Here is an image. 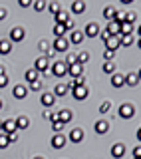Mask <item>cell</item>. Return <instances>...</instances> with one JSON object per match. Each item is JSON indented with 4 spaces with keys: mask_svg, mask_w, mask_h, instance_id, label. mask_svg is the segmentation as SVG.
Here are the masks:
<instances>
[{
    "mask_svg": "<svg viewBox=\"0 0 141 159\" xmlns=\"http://www.w3.org/2000/svg\"><path fill=\"white\" fill-rule=\"evenodd\" d=\"M50 74H54L56 78H64L68 74V66L64 62H54L52 68H50Z\"/></svg>",
    "mask_w": 141,
    "mask_h": 159,
    "instance_id": "cell-1",
    "label": "cell"
},
{
    "mask_svg": "<svg viewBox=\"0 0 141 159\" xmlns=\"http://www.w3.org/2000/svg\"><path fill=\"white\" fill-rule=\"evenodd\" d=\"M34 70H36V72H42L44 76H48L50 74V62H48V58H38L36 60V64H34Z\"/></svg>",
    "mask_w": 141,
    "mask_h": 159,
    "instance_id": "cell-2",
    "label": "cell"
},
{
    "mask_svg": "<svg viewBox=\"0 0 141 159\" xmlns=\"http://www.w3.org/2000/svg\"><path fill=\"white\" fill-rule=\"evenodd\" d=\"M68 48H70V42H68L66 38H56V40H54V44H52L54 52H68Z\"/></svg>",
    "mask_w": 141,
    "mask_h": 159,
    "instance_id": "cell-3",
    "label": "cell"
},
{
    "mask_svg": "<svg viewBox=\"0 0 141 159\" xmlns=\"http://www.w3.org/2000/svg\"><path fill=\"white\" fill-rule=\"evenodd\" d=\"M135 116V107L131 106V103H123L121 107H119V117L123 119H131Z\"/></svg>",
    "mask_w": 141,
    "mask_h": 159,
    "instance_id": "cell-4",
    "label": "cell"
},
{
    "mask_svg": "<svg viewBox=\"0 0 141 159\" xmlns=\"http://www.w3.org/2000/svg\"><path fill=\"white\" fill-rule=\"evenodd\" d=\"M88 88H85V84H84V86H75L74 89H72V96L75 98V99H80V102H82V99H85V98H88Z\"/></svg>",
    "mask_w": 141,
    "mask_h": 159,
    "instance_id": "cell-5",
    "label": "cell"
},
{
    "mask_svg": "<svg viewBox=\"0 0 141 159\" xmlns=\"http://www.w3.org/2000/svg\"><path fill=\"white\" fill-rule=\"evenodd\" d=\"M24 36H26V32H24V28H20V26L10 30V40H12V42H22Z\"/></svg>",
    "mask_w": 141,
    "mask_h": 159,
    "instance_id": "cell-6",
    "label": "cell"
},
{
    "mask_svg": "<svg viewBox=\"0 0 141 159\" xmlns=\"http://www.w3.org/2000/svg\"><path fill=\"white\" fill-rule=\"evenodd\" d=\"M68 74L72 78H82L84 76V66L75 62V64H72V66H68Z\"/></svg>",
    "mask_w": 141,
    "mask_h": 159,
    "instance_id": "cell-7",
    "label": "cell"
},
{
    "mask_svg": "<svg viewBox=\"0 0 141 159\" xmlns=\"http://www.w3.org/2000/svg\"><path fill=\"white\" fill-rule=\"evenodd\" d=\"M99 34V26L95 22H89L88 26H85V30H84V36H88V38H95Z\"/></svg>",
    "mask_w": 141,
    "mask_h": 159,
    "instance_id": "cell-8",
    "label": "cell"
},
{
    "mask_svg": "<svg viewBox=\"0 0 141 159\" xmlns=\"http://www.w3.org/2000/svg\"><path fill=\"white\" fill-rule=\"evenodd\" d=\"M40 102H42L44 107H52L54 103H56V96H54V93H50V92H46V93H42Z\"/></svg>",
    "mask_w": 141,
    "mask_h": 159,
    "instance_id": "cell-9",
    "label": "cell"
},
{
    "mask_svg": "<svg viewBox=\"0 0 141 159\" xmlns=\"http://www.w3.org/2000/svg\"><path fill=\"white\" fill-rule=\"evenodd\" d=\"M64 145H66V135H64V133H56V135L52 137V147L54 149H62Z\"/></svg>",
    "mask_w": 141,
    "mask_h": 159,
    "instance_id": "cell-10",
    "label": "cell"
},
{
    "mask_svg": "<svg viewBox=\"0 0 141 159\" xmlns=\"http://www.w3.org/2000/svg\"><path fill=\"white\" fill-rule=\"evenodd\" d=\"M58 116V121H62L64 125H66L68 121H72V117H74V113H72V109H62V111H58L56 113Z\"/></svg>",
    "mask_w": 141,
    "mask_h": 159,
    "instance_id": "cell-11",
    "label": "cell"
},
{
    "mask_svg": "<svg viewBox=\"0 0 141 159\" xmlns=\"http://www.w3.org/2000/svg\"><path fill=\"white\" fill-rule=\"evenodd\" d=\"M70 141L72 143H80V141H84V129H80V127H75L70 131Z\"/></svg>",
    "mask_w": 141,
    "mask_h": 159,
    "instance_id": "cell-12",
    "label": "cell"
},
{
    "mask_svg": "<svg viewBox=\"0 0 141 159\" xmlns=\"http://www.w3.org/2000/svg\"><path fill=\"white\" fill-rule=\"evenodd\" d=\"M12 93H14V98L24 99V98H26V93H28V88H26V86H22V84H18V86H14Z\"/></svg>",
    "mask_w": 141,
    "mask_h": 159,
    "instance_id": "cell-13",
    "label": "cell"
},
{
    "mask_svg": "<svg viewBox=\"0 0 141 159\" xmlns=\"http://www.w3.org/2000/svg\"><path fill=\"white\" fill-rule=\"evenodd\" d=\"M119 48V36H109L107 40H105V50H117Z\"/></svg>",
    "mask_w": 141,
    "mask_h": 159,
    "instance_id": "cell-14",
    "label": "cell"
},
{
    "mask_svg": "<svg viewBox=\"0 0 141 159\" xmlns=\"http://www.w3.org/2000/svg\"><path fill=\"white\" fill-rule=\"evenodd\" d=\"M123 155H125V145H123V143H115V145L111 147V157L119 159V157H123Z\"/></svg>",
    "mask_w": 141,
    "mask_h": 159,
    "instance_id": "cell-15",
    "label": "cell"
},
{
    "mask_svg": "<svg viewBox=\"0 0 141 159\" xmlns=\"http://www.w3.org/2000/svg\"><path fill=\"white\" fill-rule=\"evenodd\" d=\"M70 42L72 44H82L84 42V32L82 30H72V32H70Z\"/></svg>",
    "mask_w": 141,
    "mask_h": 159,
    "instance_id": "cell-16",
    "label": "cell"
},
{
    "mask_svg": "<svg viewBox=\"0 0 141 159\" xmlns=\"http://www.w3.org/2000/svg\"><path fill=\"white\" fill-rule=\"evenodd\" d=\"M72 12L74 14H84L85 12V2L84 0H74L72 2Z\"/></svg>",
    "mask_w": 141,
    "mask_h": 159,
    "instance_id": "cell-17",
    "label": "cell"
},
{
    "mask_svg": "<svg viewBox=\"0 0 141 159\" xmlns=\"http://www.w3.org/2000/svg\"><path fill=\"white\" fill-rule=\"evenodd\" d=\"M95 133H99V135H103V133H107V129H109V125H107V121L105 119H99V121H95Z\"/></svg>",
    "mask_w": 141,
    "mask_h": 159,
    "instance_id": "cell-18",
    "label": "cell"
},
{
    "mask_svg": "<svg viewBox=\"0 0 141 159\" xmlns=\"http://www.w3.org/2000/svg\"><path fill=\"white\" fill-rule=\"evenodd\" d=\"M12 52V44L8 40H0V56H8Z\"/></svg>",
    "mask_w": 141,
    "mask_h": 159,
    "instance_id": "cell-19",
    "label": "cell"
},
{
    "mask_svg": "<svg viewBox=\"0 0 141 159\" xmlns=\"http://www.w3.org/2000/svg\"><path fill=\"white\" fill-rule=\"evenodd\" d=\"M133 40V34H119V46H131Z\"/></svg>",
    "mask_w": 141,
    "mask_h": 159,
    "instance_id": "cell-20",
    "label": "cell"
},
{
    "mask_svg": "<svg viewBox=\"0 0 141 159\" xmlns=\"http://www.w3.org/2000/svg\"><path fill=\"white\" fill-rule=\"evenodd\" d=\"M14 123H16V129H26L30 125V119L26 116H20V117L14 119Z\"/></svg>",
    "mask_w": 141,
    "mask_h": 159,
    "instance_id": "cell-21",
    "label": "cell"
},
{
    "mask_svg": "<svg viewBox=\"0 0 141 159\" xmlns=\"http://www.w3.org/2000/svg\"><path fill=\"white\" fill-rule=\"evenodd\" d=\"M119 28H121V24H117V22H113V20H111L105 30L109 32V36H119Z\"/></svg>",
    "mask_w": 141,
    "mask_h": 159,
    "instance_id": "cell-22",
    "label": "cell"
},
{
    "mask_svg": "<svg viewBox=\"0 0 141 159\" xmlns=\"http://www.w3.org/2000/svg\"><path fill=\"white\" fill-rule=\"evenodd\" d=\"M123 84H127V86H137L139 84V74H129V76H125Z\"/></svg>",
    "mask_w": 141,
    "mask_h": 159,
    "instance_id": "cell-23",
    "label": "cell"
},
{
    "mask_svg": "<svg viewBox=\"0 0 141 159\" xmlns=\"http://www.w3.org/2000/svg\"><path fill=\"white\" fill-rule=\"evenodd\" d=\"M12 131H18V129H16V123H14V119H6V121H4L2 133H12Z\"/></svg>",
    "mask_w": 141,
    "mask_h": 159,
    "instance_id": "cell-24",
    "label": "cell"
},
{
    "mask_svg": "<svg viewBox=\"0 0 141 159\" xmlns=\"http://www.w3.org/2000/svg\"><path fill=\"white\" fill-rule=\"evenodd\" d=\"M111 86L113 88H121L123 86V76L121 74H111Z\"/></svg>",
    "mask_w": 141,
    "mask_h": 159,
    "instance_id": "cell-25",
    "label": "cell"
},
{
    "mask_svg": "<svg viewBox=\"0 0 141 159\" xmlns=\"http://www.w3.org/2000/svg\"><path fill=\"white\" fill-rule=\"evenodd\" d=\"M54 34H56V38H66V28L62 26V24H56V26H54Z\"/></svg>",
    "mask_w": 141,
    "mask_h": 159,
    "instance_id": "cell-26",
    "label": "cell"
},
{
    "mask_svg": "<svg viewBox=\"0 0 141 159\" xmlns=\"http://www.w3.org/2000/svg\"><path fill=\"white\" fill-rule=\"evenodd\" d=\"M68 93V86L66 84H58L56 89H54V96H66Z\"/></svg>",
    "mask_w": 141,
    "mask_h": 159,
    "instance_id": "cell-27",
    "label": "cell"
},
{
    "mask_svg": "<svg viewBox=\"0 0 141 159\" xmlns=\"http://www.w3.org/2000/svg\"><path fill=\"white\" fill-rule=\"evenodd\" d=\"M32 6H34L36 12H42V10H46L48 2H46V0H36V2H32Z\"/></svg>",
    "mask_w": 141,
    "mask_h": 159,
    "instance_id": "cell-28",
    "label": "cell"
},
{
    "mask_svg": "<svg viewBox=\"0 0 141 159\" xmlns=\"http://www.w3.org/2000/svg\"><path fill=\"white\" fill-rule=\"evenodd\" d=\"M133 32V24L131 22H123L121 28H119V34H131Z\"/></svg>",
    "mask_w": 141,
    "mask_h": 159,
    "instance_id": "cell-29",
    "label": "cell"
},
{
    "mask_svg": "<svg viewBox=\"0 0 141 159\" xmlns=\"http://www.w3.org/2000/svg\"><path fill=\"white\" fill-rule=\"evenodd\" d=\"M54 18H56V24H62V26H64V24H66V20H68L70 16H68L66 12H62V10H60V12H58Z\"/></svg>",
    "mask_w": 141,
    "mask_h": 159,
    "instance_id": "cell-30",
    "label": "cell"
},
{
    "mask_svg": "<svg viewBox=\"0 0 141 159\" xmlns=\"http://www.w3.org/2000/svg\"><path fill=\"white\" fill-rule=\"evenodd\" d=\"M113 14H115V8H113V6H107V8L103 10V18H105V20H109V22L113 20Z\"/></svg>",
    "mask_w": 141,
    "mask_h": 159,
    "instance_id": "cell-31",
    "label": "cell"
},
{
    "mask_svg": "<svg viewBox=\"0 0 141 159\" xmlns=\"http://www.w3.org/2000/svg\"><path fill=\"white\" fill-rule=\"evenodd\" d=\"M38 74L40 72H36V70H28V72H26V80H28V82H36V80H38Z\"/></svg>",
    "mask_w": 141,
    "mask_h": 159,
    "instance_id": "cell-32",
    "label": "cell"
},
{
    "mask_svg": "<svg viewBox=\"0 0 141 159\" xmlns=\"http://www.w3.org/2000/svg\"><path fill=\"white\" fill-rule=\"evenodd\" d=\"M75 58H78V64H82V66H84V64L89 60V54L88 52H80V54H75Z\"/></svg>",
    "mask_w": 141,
    "mask_h": 159,
    "instance_id": "cell-33",
    "label": "cell"
},
{
    "mask_svg": "<svg viewBox=\"0 0 141 159\" xmlns=\"http://www.w3.org/2000/svg\"><path fill=\"white\" fill-rule=\"evenodd\" d=\"M42 86H44V84L40 82V78H38L36 82H30V86H28V88L32 89V92H40V89H42Z\"/></svg>",
    "mask_w": 141,
    "mask_h": 159,
    "instance_id": "cell-34",
    "label": "cell"
},
{
    "mask_svg": "<svg viewBox=\"0 0 141 159\" xmlns=\"http://www.w3.org/2000/svg\"><path fill=\"white\" fill-rule=\"evenodd\" d=\"M103 72L105 74H115V64L113 62H105L103 64Z\"/></svg>",
    "mask_w": 141,
    "mask_h": 159,
    "instance_id": "cell-35",
    "label": "cell"
},
{
    "mask_svg": "<svg viewBox=\"0 0 141 159\" xmlns=\"http://www.w3.org/2000/svg\"><path fill=\"white\" fill-rule=\"evenodd\" d=\"M8 145H10L8 135H6V133H0V149H6Z\"/></svg>",
    "mask_w": 141,
    "mask_h": 159,
    "instance_id": "cell-36",
    "label": "cell"
},
{
    "mask_svg": "<svg viewBox=\"0 0 141 159\" xmlns=\"http://www.w3.org/2000/svg\"><path fill=\"white\" fill-rule=\"evenodd\" d=\"M46 8H48V10H50V12H52V14H54V16H56V14L60 12V4H58V2H50V4H48V6H46Z\"/></svg>",
    "mask_w": 141,
    "mask_h": 159,
    "instance_id": "cell-37",
    "label": "cell"
},
{
    "mask_svg": "<svg viewBox=\"0 0 141 159\" xmlns=\"http://www.w3.org/2000/svg\"><path fill=\"white\" fill-rule=\"evenodd\" d=\"M75 62H78L75 54H70V52H68V56H66V62H64V64H66V66H72V64H75Z\"/></svg>",
    "mask_w": 141,
    "mask_h": 159,
    "instance_id": "cell-38",
    "label": "cell"
},
{
    "mask_svg": "<svg viewBox=\"0 0 141 159\" xmlns=\"http://www.w3.org/2000/svg\"><path fill=\"white\" fill-rule=\"evenodd\" d=\"M103 58H105V62H111V60L115 58V52H113V50H105V52H103Z\"/></svg>",
    "mask_w": 141,
    "mask_h": 159,
    "instance_id": "cell-39",
    "label": "cell"
},
{
    "mask_svg": "<svg viewBox=\"0 0 141 159\" xmlns=\"http://www.w3.org/2000/svg\"><path fill=\"white\" fill-rule=\"evenodd\" d=\"M52 127H54V131H56V133H62L64 123H62V121H52Z\"/></svg>",
    "mask_w": 141,
    "mask_h": 159,
    "instance_id": "cell-40",
    "label": "cell"
},
{
    "mask_svg": "<svg viewBox=\"0 0 141 159\" xmlns=\"http://www.w3.org/2000/svg\"><path fill=\"white\" fill-rule=\"evenodd\" d=\"M109 107H111V103H109V102H103L102 106H99V111H102V113H107Z\"/></svg>",
    "mask_w": 141,
    "mask_h": 159,
    "instance_id": "cell-41",
    "label": "cell"
},
{
    "mask_svg": "<svg viewBox=\"0 0 141 159\" xmlns=\"http://www.w3.org/2000/svg\"><path fill=\"white\" fill-rule=\"evenodd\" d=\"M74 26H75V22H74L72 18H68V20H66V24H64V28H66V32H68V30H74Z\"/></svg>",
    "mask_w": 141,
    "mask_h": 159,
    "instance_id": "cell-42",
    "label": "cell"
},
{
    "mask_svg": "<svg viewBox=\"0 0 141 159\" xmlns=\"http://www.w3.org/2000/svg\"><path fill=\"white\" fill-rule=\"evenodd\" d=\"M6 135H8V141H10V143H14V141H16V139H18V131H12V133H6Z\"/></svg>",
    "mask_w": 141,
    "mask_h": 159,
    "instance_id": "cell-43",
    "label": "cell"
},
{
    "mask_svg": "<svg viewBox=\"0 0 141 159\" xmlns=\"http://www.w3.org/2000/svg\"><path fill=\"white\" fill-rule=\"evenodd\" d=\"M8 86V76L4 74V76H0V88H6Z\"/></svg>",
    "mask_w": 141,
    "mask_h": 159,
    "instance_id": "cell-44",
    "label": "cell"
},
{
    "mask_svg": "<svg viewBox=\"0 0 141 159\" xmlns=\"http://www.w3.org/2000/svg\"><path fill=\"white\" fill-rule=\"evenodd\" d=\"M18 4L22 8H28V6H32V0H18Z\"/></svg>",
    "mask_w": 141,
    "mask_h": 159,
    "instance_id": "cell-45",
    "label": "cell"
},
{
    "mask_svg": "<svg viewBox=\"0 0 141 159\" xmlns=\"http://www.w3.org/2000/svg\"><path fill=\"white\" fill-rule=\"evenodd\" d=\"M40 50H44V52H48V50H50V44L46 42V40H42V42H40Z\"/></svg>",
    "mask_w": 141,
    "mask_h": 159,
    "instance_id": "cell-46",
    "label": "cell"
},
{
    "mask_svg": "<svg viewBox=\"0 0 141 159\" xmlns=\"http://www.w3.org/2000/svg\"><path fill=\"white\" fill-rule=\"evenodd\" d=\"M6 16H8V10L6 8H0V20H6Z\"/></svg>",
    "mask_w": 141,
    "mask_h": 159,
    "instance_id": "cell-47",
    "label": "cell"
},
{
    "mask_svg": "<svg viewBox=\"0 0 141 159\" xmlns=\"http://www.w3.org/2000/svg\"><path fill=\"white\" fill-rule=\"evenodd\" d=\"M99 36H102V40H107L109 38V32H107V30H99Z\"/></svg>",
    "mask_w": 141,
    "mask_h": 159,
    "instance_id": "cell-48",
    "label": "cell"
},
{
    "mask_svg": "<svg viewBox=\"0 0 141 159\" xmlns=\"http://www.w3.org/2000/svg\"><path fill=\"white\" fill-rule=\"evenodd\" d=\"M133 155H135V159H139V155H141V147H139V145L133 149Z\"/></svg>",
    "mask_w": 141,
    "mask_h": 159,
    "instance_id": "cell-49",
    "label": "cell"
},
{
    "mask_svg": "<svg viewBox=\"0 0 141 159\" xmlns=\"http://www.w3.org/2000/svg\"><path fill=\"white\" fill-rule=\"evenodd\" d=\"M44 119H48V121H50V119H52V111H48V109H46V111H44Z\"/></svg>",
    "mask_w": 141,
    "mask_h": 159,
    "instance_id": "cell-50",
    "label": "cell"
},
{
    "mask_svg": "<svg viewBox=\"0 0 141 159\" xmlns=\"http://www.w3.org/2000/svg\"><path fill=\"white\" fill-rule=\"evenodd\" d=\"M4 74H6V68H4V66H0V76H4Z\"/></svg>",
    "mask_w": 141,
    "mask_h": 159,
    "instance_id": "cell-51",
    "label": "cell"
},
{
    "mask_svg": "<svg viewBox=\"0 0 141 159\" xmlns=\"http://www.w3.org/2000/svg\"><path fill=\"white\" fill-rule=\"evenodd\" d=\"M2 129H4V121H0V133H2Z\"/></svg>",
    "mask_w": 141,
    "mask_h": 159,
    "instance_id": "cell-52",
    "label": "cell"
},
{
    "mask_svg": "<svg viewBox=\"0 0 141 159\" xmlns=\"http://www.w3.org/2000/svg\"><path fill=\"white\" fill-rule=\"evenodd\" d=\"M121 2H123V4H129V2H133V0H121Z\"/></svg>",
    "mask_w": 141,
    "mask_h": 159,
    "instance_id": "cell-53",
    "label": "cell"
},
{
    "mask_svg": "<svg viewBox=\"0 0 141 159\" xmlns=\"http://www.w3.org/2000/svg\"><path fill=\"white\" fill-rule=\"evenodd\" d=\"M34 159H44V157H34Z\"/></svg>",
    "mask_w": 141,
    "mask_h": 159,
    "instance_id": "cell-54",
    "label": "cell"
},
{
    "mask_svg": "<svg viewBox=\"0 0 141 159\" xmlns=\"http://www.w3.org/2000/svg\"><path fill=\"white\" fill-rule=\"evenodd\" d=\"M0 107H2V99H0Z\"/></svg>",
    "mask_w": 141,
    "mask_h": 159,
    "instance_id": "cell-55",
    "label": "cell"
}]
</instances>
